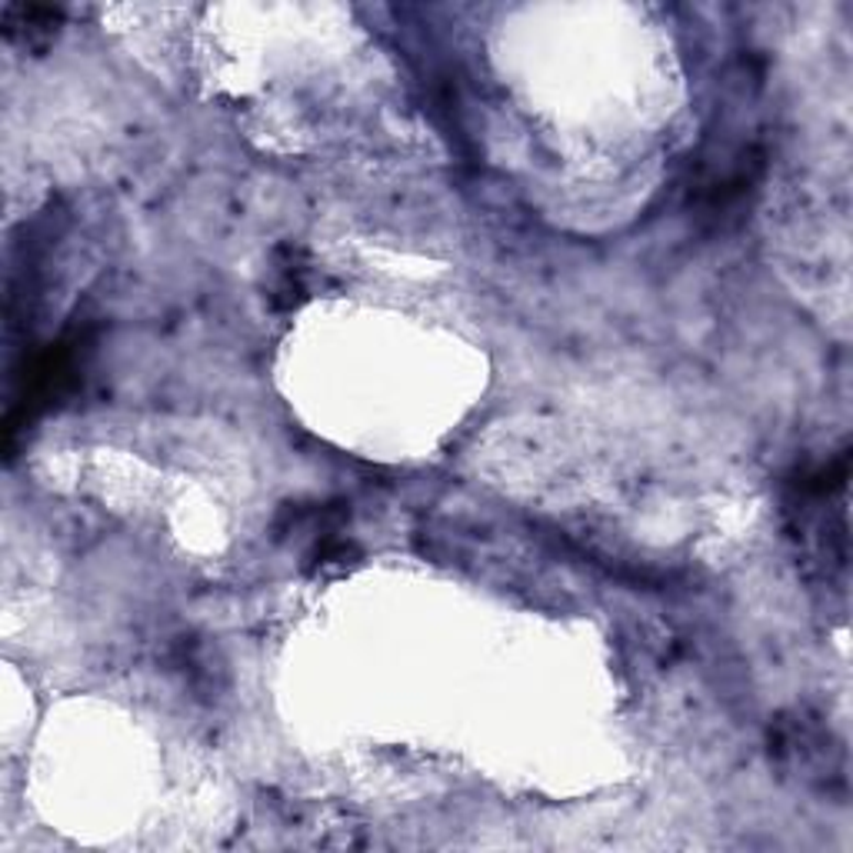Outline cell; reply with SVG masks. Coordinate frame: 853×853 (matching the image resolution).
<instances>
[{
  "label": "cell",
  "instance_id": "cell-1",
  "mask_svg": "<svg viewBox=\"0 0 853 853\" xmlns=\"http://www.w3.org/2000/svg\"><path fill=\"white\" fill-rule=\"evenodd\" d=\"M61 24L57 11H44V8H8L4 11V31L11 41H34L37 34H51V28Z\"/></svg>",
  "mask_w": 853,
  "mask_h": 853
}]
</instances>
